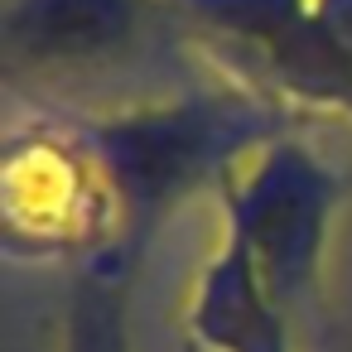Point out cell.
<instances>
[{
    "instance_id": "obj_4",
    "label": "cell",
    "mask_w": 352,
    "mask_h": 352,
    "mask_svg": "<svg viewBox=\"0 0 352 352\" xmlns=\"http://www.w3.org/2000/svg\"><path fill=\"white\" fill-rule=\"evenodd\" d=\"M184 333L203 352H294L299 318L256 275L246 251L217 232V246L188 289Z\"/></svg>"
},
{
    "instance_id": "obj_1",
    "label": "cell",
    "mask_w": 352,
    "mask_h": 352,
    "mask_svg": "<svg viewBox=\"0 0 352 352\" xmlns=\"http://www.w3.org/2000/svg\"><path fill=\"white\" fill-rule=\"evenodd\" d=\"M0 222L6 251L25 261L82 265L111 251L140 256L135 227L97 145L63 107H30L25 121H10L0 164Z\"/></svg>"
},
{
    "instance_id": "obj_5",
    "label": "cell",
    "mask_w": 352,
    "mask_h": 352,
    "mask_svg": "<svg viewBox=\"0 0 352 352\" xmlns=\"http://www.w3.org/2000/svg\"><path fill=\"white\" fill-rule=\"evenodd\" d=\"M131 285H135V251H111L73 265L58 318V352H135Z\"/></svg>"
},
{
    "instance_id": "obj_3",
    "label": "cell",
    "mask_w": 352,
    "mask_h": 352,
    "mask_svg": "<svg viewBox=\"0 0 352 352\" xmlns=\"http://www.w3.org/2000/svg\"><path fill=\"white\" fill-rule=\"evenodd\" d=\"M342 198H347L342 174L314 150L304 131L261 145L217 188L222 236H232L246 251L256 275L275 289V299L294 318H304L318 294Z\"/></svg>"
},
{
    "instance_id": "obj_2",
    "label": "cell",
    "mask_w": 352,
    "mask_h": 352,
    "mask_svg": "<svg viewBox=\"0 0 352 352\" xmlns=\"http://www.w3.org/2000/svg\"><path fill=\"white\" fill-rule=\"evenodd\" d=\"M0 34L10 92H30V107H78V92L198 44L179 0H6Z\"/></svg>"
}]
</instances>
